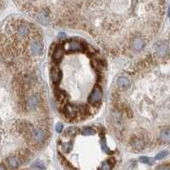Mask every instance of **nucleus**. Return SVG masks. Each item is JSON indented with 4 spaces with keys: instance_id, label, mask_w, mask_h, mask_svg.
<instances>
[{
    "instance_id": "25",
    "label": "nucleus",
    "mask_w": 170,
    "mask_h": 170,
    "mask_svg": "<svg viewBox=\"0 0 170 170\" xmlns=\"http://www.w3.org/2000/svg\"><path fill=\"white\" fill-rule=\"evenodd\" d=\"M155 170H170V167L168 165H160L156 167V169Z\"/></svg>"
},
{
    "instance_id": "21",
    "label": "nucleus",
    "mask_w": 170,
    "mask_h": 170,
    "mask_svg": "<svg viewBox=\"0 0 170 170\" xmlns=\"http://www.w3.org/2000/svg\"><path fill=\"white\" fill-rule=\"evenodd\" d=\"M32 168H36V169H45V166L43 162H41L40 161H37L35 162L32 165Z\"/></svg>"
},
{
    "instance_id": "28",
    "label": "nucleus",
    "mask_w": 170,
    "mask_h": 170,
    "mask_svg": "<svg viewBox=\"0 0 170 170\" xmlns=\"http://www.w3.org/2000/svg\"><path fill=\"white\" fill-rule=\"evenodd\" d=\"M169 18H170V7H169Z\"/></svg>"
},
{
    "instance_id": "24",
    "label": "nucleus",
    "mask_w": 170,
    "mask_h": 170,
    "mask_svg": "<svg viewBox=\"0 0 170 170\" xmlns=\"http://www.w3.org/2000/svg\"><path fill=\"white\" fill-rule=\"evenodd\" d=\"M55 130L58 133H61L62 130H63V124H61V123L56 124V125H55Z\"/></svg>"
},
{
    "instance_id": "4",
    "label": "nucleus",
    "mask_w": 170,
    "mask_h": 170,
    "mask_svg": "<svg viewBox=\"0 0 170 170\" xmlns=\"http://www.w3.org/2000/svg\"><path fill=\"white\" fill-rule=\"evenodd\" d=\"M31 136L37 142H42L44 139V132L40 128H36L31 132Z\"/></svg>"
},
{
    "instance_id": "11",
    "label": "nucleus",
    "mask_w": 170,
    "mask_h": 170,
    "mask_svg": "<svg viewBox=\"0 0 170 170\" xmlns=\"http://www.w3.org/2000/svg\"><path fill=\"white\" fill-rule=\"evenodd\" d=\"M160 139L162 141L165 143H169L170 142V129H165L162 130L160 134Z\"/></svg>"
},
{
    "instance_id": "27",
    "label": "nucleus",
    "mask_w": 170,
    "mask_h": 170,
    "mask_svg": "<svg viewBox=\"0 0 170 170\" xmlns=\"http://www.w3.org/2000/svg\"><path fill=\"white\" fill-rule=\"evenodd\" d=\"M66 37V34L65 33H60L59 34V38H65Z\"/></svg>"
},
{
    "instance_id": "19",
    "label": "nucleus",
    "mask_w": 170,
    "mask_h": 170,
    "mask_svg": "<svg viewBox=\"0 0 170 170\" xmlns=\"http://www.w3.org/2000/svg\"><path fill=\"white\" fill-rule=\"evenodd\" d=\"M168 155H169V152H167V151H162V152H159L158 154L155 156V159H156V160H162V159L165 158Z\"/></svg>"
},
{
    "instance_id": "12",
    "label": "nucleus",
    "mask_w": 170,
    "mask_h": 170,
    "mask_svg": "<svg viewBox=\"0 0 170 170\" xmlns=\"http://www.w3.org/2000/svg\"><path fill=\"white\" fill-rule=\"evenodd\" d=\"M38 21L43 24V25H48V22H49V19H48V14H46L45 12H41L39 15H38Z\"/></svg>"
},
{
    "instance_id": "1",
    "label": "nucleus",
    "mask_w": 170,
    "mask_h": 170,
    "mask_svg": "<svg viewBox=\"0 0 170 170\" xmlns=\"http://www.w3.org/2000/svg\"><path fill=\"white\" fill-rule=\"evenodd\" d=\"M102 97H103V94L101 89L100 87H95L91 94H89L88 101L92 105H97L101 101Z\"/></svg>"
},
{
    "instance_id": "23",
    "label": "nucleus",
    "mask_w": 170,
    "mask_h": 170,
    "mask_svg": "<svg viewBox=\"0 0 170 170\" xmlns=\"http://www.w3.org/2000/svg\"><path fill=\"white\" fill-rule=\"evenodd\" d=\"M139 162L142 163H145V164H150L151 163V159L147 156H141L139 158Z\"/></svg>"
},
{
    "instance_id": "2",
    "label": "nucleus",
    "mask_w": 170,
    "mask_h": 170,
    "mask_svg": "<svg viewBox=\"0 0 170 170\" xmlns=\"http://www.w3.org/2000/svg\"><path fill=\"white\" fill-rule=\"evenodd\" d=\"M6 162L9 168H10L11 169H18L21 165V160L17 156H10L9 158H7Z\"/></svg>"
},
{
    "instance_id": "5",
    "label": "nucleus",
    "mask_w": 170,
    "mask_h": 170,
    "mask_svg": "<svg viewBox=\"0 0 170 170\" xmlns=\"http://www.w3.org/2000/svg\"><path fill=\"white\" fill-rule=\"evenodd\" d=\"M117 86L122 89H127L129 85H130V81L128 80V78L126 77H120L117 78Z\"/></svg>"
},
{
    "instance_id": "22",
    "label": "nucleus",
    "mask_w": 170,
    "mask_h": 170,
    "mask_svg": "<svg viewBox=\"0 0 170 170\" xmlns=\"http://www.w3.org/2000/svg\"><path fill=\"white\" fill-rule=\"evenodd\" d=\"M72 143L68 142L67 144H64L62 145V148H63V150H64L65 152H69L71 151V149H72Z\"/></svg>"
},
{
    "instance_id": "15",
    "label": "nucleus",
    "mask_w": 170,
    "mask_h": 170,
    "mask_svg": "<svg viewBox=\"0 0 170 170\" xmlns=\"http://www.w3.org/2000/svg\"><path fill=\"white\" fill-rule=\"evenodd\" d=\"M133 145L136 150H142L145 146V143L142 139H136L134 142H133Z\"/></svg>"
},
{
    "instance_id": "20",
    "label": "nucleus",
    "mask_w": 170,
    "mask_h": 170,
    "mask_svg": "<svg viewBox=\"0 0 170 170\" xmlns=\"http://www.w3.org/2000/svg\"><path fill=\"white\" fill-rule=\"evenodd\" d=\"M66 133H67V134L70 135V136H74V135L77 133V128L76 127H70V128H67Z\"/></svg>"
},
{
    "instance_id": "26",
    "label": "nucleus",
    "mask_w": 170,
    "mask_h": 170,
    "mask_svg": "<svg viewBox=\"0 0 170 170\" xmlns=\"http://www.w3.org/2000/svg\"><path fill=\"white\" fill-rule=\"evenodd\" d=\"M0 170H7V169L5 168V166H4V165L0 164Z\"/></svg>"
},
{
    "instance_id": "18",
    "label": "nucleus",
    "mask_w": 170,
    "mask_h": 170,
    "mask_svg": "<svg viewBox=\"0 0 170 170\" xmlns=\"http://www.w3.org/2000/svg\"><path fill=\"white\" fill-rule=\"evenodd\" d=\"M94 134H95V131L92 128H90V127H85L83 129V135L89 136V135H94Z\"/></svg>"
},
{
    "instance_id": "14",
    "label": "nucleus",
    "mask_w": 170,
    "mask_h": 170,
    "mask_svg": "<svg viewBox=\"0 0 170 170\" xmlns=\"http://www.w3.org/2000/svg\"><path fill=\"white\" fill-rule=\"evenodd\" d=\"M38 98L36 96H31L28 99V107L29 108L35 109L38 106Z\"/></svg>"
},
{
    "instance_id": "17",
    "label": "nucleus",
    "mask_w": 170,
    "mask_h": 170,
    "mask_svg": "<svg viewBox=\"0 0 170 170\" xmlns=\"http://www.w3.org/2000/svg\"><path fill=\"white\" fill-rule=\"evenodd\" d=\"M145 46V43H144V41L142 40V39H140V38H137L135 41H134V48L136 49V50H141Z\"/></svg>"
},
{
    "instance_id": "13",
    "label": "nucleus",
    "mask_w": 170,
    "mask_h": 170,
    "mask_svg": "<svg viewBox=\"0 0 170 170\" xmlns=\"http://www.w3.org/2000/svg\"><path fill=\"white\" fill-rule=\"evenodd\" d=\"M68 49L71 51H79L82 49V44L78 42H70L68 44Z\"/></svg>"
},
{
    "instance_id": "8",
    "label": "nucleus",
    "mask_w": 170,
    "mask_h": 170,
    "mask_svg": "<svg viewBox=\"0 0 170 170\" xmlns=\"http://www.w3.org/2000/svg\"><path fill=\"white\" fill-rule=\"evenodd\" d=\"M168 53V46L165 44H160L156 48V54L160 57H164Z\"/></svg>"
},
{
    "instance_id": "6",
    "label": "nucleus",
    "mask_w": 170,
    "mask_h": 170,
    "mask_svg": "<svg viewBox=\"0 0 170 170\" xmlns=\"http://www.w3.org/2000/svg\"><path fill=\"white\" fill-rule=\"evenodd\" d=\"M61 78V72L59 69L55 68L51 71V79L54 83H58Z\"/></svg>"
},
{
    "instance_id": "3",
    "label": "nucleus",
    "mask_w": 170,
    "mask_h": 170,
    "mask_svg": "<svg viewBox=\"0 0 170 170\" xmlns=\"http://www.w3.org/2000/svg\"><path fill=\"white\" fill-rule=\"evenodd\" d=\"M30 49L34 55H41L43 54V45L38 41H34L31 43Z\"/></svg>"
},
{
    "instance_id": "16",
    "label": "nucleus",
    "mask_w": 170,
    "mask_h": 170,
    "mask_svg": "<svg viewBox=\"0 0 170 170\" xmlns=\"http://www.w3.org/2000/svg\"><path fill=\"white\" fill-rule=\"evenodd\" d=\"M111 169H112V163L111 160H107L102 162V164L99 168V170H111Z\"/></svg>"
},
{
    "instance_id": "10",
    "label": "nucleus",
    "mask_w": 170,
    "mask_h": 170,
    "mask_svg": "<svg viewBox=\"0 0 170 170\" xmlns=\"http://www.w3.org/2000/svg\"><path fill=\"white\" fill-rule=\"evenodd\" d=\"M65 113H66V115L68 117H73L77 114V110L74 108V107L70 106V105H67L65 107Z\"/></svg>"
},
{
    "instance_id": "9",
    "label": "nucleus",
    "mask_w": 170,
    "mask_h": 170,
    "mask_svg": "<svg viewBox=\"0 0 170 170\" xmlns=\"http://www.w3.org/2000/svg\"><path fill=\"white\" fill-rule=\"evenodd\" d=\"M17 32H18V35L20 36V37H26L28 35L29 33V28L26 26V25H20L18 27H17Z\"/></svg>"
},
{
    "instance_id": "7",
    "label": "nucleus",
    "mask_w": 170,
    "mask_h": 170,
    "mask_svg": "<svg viewBox=\"0 0 170 170\" xmlns=\"http://www.w3.org/2000/svg\"><path fill=\"white\" fill-rule=\"evenodd\" d=\"M62 57H63V49L61 47H57L53 53V60L55 62H59L61 61Z\"/></svg>"
}]
</instances>
